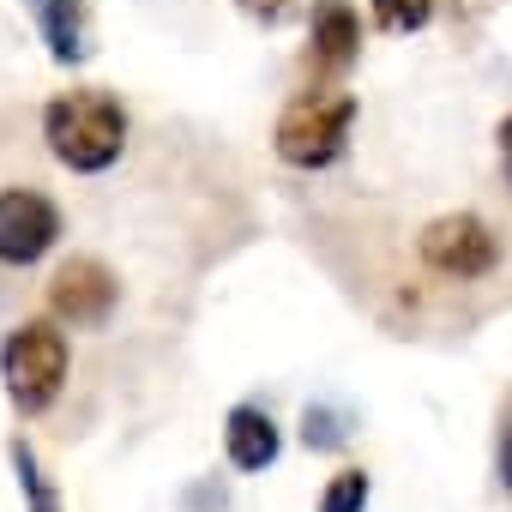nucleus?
<instances>
[{"mask_svg": "<svg viewBox=\"0 0 512 512\" xmlns=\"http://www.w3.org/2000/svg\"><path fill=\"white\" fill-rule=\"evenodd\" d=\"M235 7H241L253 25H266V31H272V25H284V19L296 13V0H235Z\"/></svg>", "mask_w": 512, "mask_h": 512, "instance_id": "nucleus-13", "label": "nucleus"}, {"mask_svg": "<svg viewBox=\"0 0 512 512\" xmlns=\"http://www.w3.org/2000/svg\"><path fill=\"white\" fill-rule=\"evenodd\" d=\"M368 494H374V476L362 464H344L326 476L320 488V512H368Z\"/></svg>", "mask_w": 512, "mask_h": 512, "instance_id": "nucleus-10", "label": "nucleus"}, {"mask_svg": "<svg viewBox=\"0 0 512 512\" xmlns=\"http://www.w3.org/2000/svg\"><path fill=\"white\" fill-rule=\"evenodd\" d=\"M356 115H362V97L350 85H302L278 109V127H272L278 163L284 169H302V175H320V169L344 163L350 133H356Z\"/></svg>", "mask_w": 512, "mask_h": 512, "instance_id": "nucleus-2", "label": "nucleus"}, {"mask_svg": "<svg viewBox=\"0 0 512 512\" xmlns=\"http://www.w3.org/2000/svg\"><path fill=\"white\" fill-rule=\"evenodd\" d=\"M494 482L512 500V410H500V434H494Z\"/></svg>", "mask_w": 512, "mask_h": 512, "instance_id": "nucleus-12", "label": "nucleus"}, {"mask_svg": "<svg viewBox=\"0 0 512 512\" xmlns=\"http://www.w3.org/2000/svg\"><path fill=\"white\" fill-rule=\"evenodd\" d=\"M37 139L55 157V169L79 181H103L121 169L133 145V115L109 85H67L37 109Z\"/></svg>", "mask_w": 512, "mask_h": 512, "instance_id": "nucleus-1", "label": "nucleus"}, {"mask_svg": "<svg viewBox=\"0 0 512 512\" xmlns=\"http://www.w3.org/2000/svg\"><path fill=\"white\" fill-rule=\"evenodd\" d=\"M434 7L440 0H368V19L386 37H416V31L434 25Z\"/></svg>", "mask_w": 512, "mask_h": 512, "instance_id": "nucleus-9", "label": "nucleus"}, {"mask_svg": "<svg viewBox=\"0 0 512 512\" xmlns=\"http://www.w3.org/2000/svg\"><path fill=\"white\" fill-rule=\"evenodd\" d=\"M43 302H49V320H61L67 332H109L121 314V272L103 253H73L43 284Z\"/></svg>", "mask_w": 512, "mask_h": 512, "instance_id": "nucleus-5", "label": "nucleus"}, {"mask_svg": "<svg viewBox=\"0 0 512 512\" xmlns=\"http://www.w3.org/2000/svg\"><path fill=\"white\" fill-rule=\"evenodd\" d=\"M494 151H500V181L512 187V115H500V127H494Z\"/></svg>", "mask_w": 512, "mask_h": 512, "instance_id": "nucleus-14", "label": "nucleus"}, {"mask_svg": "<svg viewBox=\"0 0 512 512\" xmlns=\"http://www.w3.org/2000/svg\"><path fill=\"white\" fill-rule=\"evenodd\" d=\"M13 470H19V488H25V512H61V494H55V482L43 476V464L25 440H13Z\"/></svg>", "mask_w": 512, "mask_h": 512, "instance_id": "nucleus-11", "label": "nucleus"}, {"mask_svg": "<svg viewBox=\"0 0 512 512\" xmlns=\"http://www.w3.org/2000/svg\"><path fill=\"white\" fill-rule=\"evenodd\" d=\"M67 241V205L37 175H0V284H31Z\"/></svg>", "mask_w": 512, "mask_h": 512, "instance_id": "nucleus-3", "label": "nucleus"}, {"mask_svg": "<svg viewBox=\"0 0 512 512\" xmlns=\"http://www.w3.org/2000/svg\"><path fill=\"white\" fill-rule=\"evenodd\" d=\"M356 61H362V13L350 0H314L308 49H302V67L314 73V85H344Z\"/></svg>", "mask_w": 512, "mask_h": 512, "instance_id": "nucleus-6", "label": "nucleus"}, {"mask_svg": "<svg viewBox=\"0 0 512 512\" xmlns=\"http://www.w3.org/2000/svg\"><path fill=\"white\" fill-rule=\"evenodd\" d=\"M37 13V31L61 67H79L91 55V25H85V0H25Z\"/></svg>", "mask_w": 512, "mask_h": 512, "instance_id": "nucleus-8", "label": "nucleus"}, {"mask_svg": "<svg viewBox=\"0 0 512 512\" xmlns=\"http://www.w3.org/2000/svg\"><path fill=\"white\" fill-rule=\"evenodd\" d=\"M223 452H229V464L241 476L272 470L278 452H284V434H278L272 410L266 404H229V416H223Z\"/></svg>", "mask_w": 512, "mask_h": 512, "instance_id": "nucleus-7", "label": "nucleus"}, {"mask_svg": "<svg viewBox=\"0 0 512 512\" xmlns=\"http://www.w3.org/2000/svg\"><path fill=\"white\" fill-rule=\"evenodd\" d=\"M67 374H73V344H67V326L49 314L19 320L0 344V380H7V398L19 416H49L67 392Z\"/></svg>", "mask_w": 512, "mask_h": 512, "instance_id": "nucleus-4", "label": "nucleus"}]
</instances>
